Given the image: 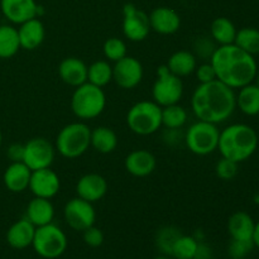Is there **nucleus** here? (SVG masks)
I'll use <instances>...</instances> for the list:
<instances>
[{
    "instance_id": "37",
    "label": "nucleus",
    "mask_w": 259,
    "mask_h": 259,
    "mask_svg": "<svg viewBox=\"0 0 259 259\" xmlns=\"http://www.w3.org/2000/svg\"><path fill=\"white\" fill-rule=\"evenodd\" d=\"M238 164L239 163L232 161V159L222 157L215 166V174H217L218 179L223 180V181H232L238 175Z\"/></svg>"
},
{
    "instance_id": "36",
    "label": "nucleus",
    "mask_w": 259,
    "mask_h": 259,
    "mask_svg": "<svg viewBox=\"0 0 259 259\" xmlns=\"http://www.w3.org/2000/svg\"><path fill=\"white\" fill-rule=\"evenodd\" d=\"M218 48V45L215 43V40L211 37H207V35H201V37H197L196 40L194 43V55L197 57H200L204 61H210L211 56L214 55L215 50Z\"/></svg>"
},
{
    "instance_id": "2",
    "label": "nucleus",
    "mask_w": 259,
    "mask_h": 259,
    "mask_svg": "<svg viewBox=\"0 0 259 259\" xmlns=\"http://www.w3.org/2000/svg\"><path fill=\"white\" fill-rule=\"evenodd\" d=\"M210 63L217 73V80L233 90H239L243 86L252 83L258 71L254 56L244 52L234 43L218 46L210 58Z\"/></svg>"
},
{
    "instance_id": "31",
    "label": "nucleus",
    "mask_w": 259,
    "mask_h": 259,
    "mask_svg": "<svg viewBox=\"0 0 259 259\" xmlns=\"http://www.w3.org/2000/svg\"><path fill=\"white\" fill-rule=\"evenodd\" d=\"M234 45L249 55H259V29L253 27L239 29L235 35Z\"/></svg>"
},
{
    "instance_id": "26",
    "label": "nucleus",
    "mask_w": 259,
    "mask_h": 259,
    "mask_svg": "<svg viewBox=\"0 0 259 259\" xmlns=\"http://www.w3.org/2000/svg\"><path fill=\"white\" fill-rule=\"evenodd\" d=\"M237 108L248 116L259 115V89L255 83H248L235 94Z\"/></svg>"
},
{
    "instance_id": "23",
    "label": "nucleus",
    "mask_w": 259,
    "mask_h": 259,
    "mask_svg": "<svg viewBox=\"0 0 259 259\" xmlns=\"http://www.w3.org/2000/svg\"><path fill=\"white\" fill-rule=\"evenodd\" d=\"M25 218L34 225L35 228L43 227L53 222L55 218V207L48 199L35 197L30 200L25 211Z\"/></svg>"
},
{
    "instance_id": "6",
    "label": "nucleus",
    "mask_w": 259,
    "mask_h": 259,
    "mask_svg": "<svg viewBox=\"0 0 259 259\" xmlns=\"http://www.w3.org/2000/svg\"><path fill=\"white\" fill-rule=\"evenodd\" d=\"M126 125L137 136H151L162 126V108L153 100H142L129 108Z\"/></svg>"
},
{
    "instance_id": "11",
    "label": "nucleus",
    "mask_w": 259,
    "mask_h": 259,
    "mask_svg": "<svg viewBox=\"0 0 259 259\" xmlns=\"http://www.w3.org/2000/svg\"><path fill=\"white\" fill-rule=\"evenodd\" d=\"M63 217L71 229L76 232H83L95 224L96 212L91 202L77 196L71 199L65 205Z\"/></svg>"
},
{
    "instance_id": "29",
    "label": "nucleus",
    "mask_w": 259,
    "mask_h": 259,
    "mask_svg": "<svg viewBox=\"0 0 259 259\" xmlns=\"http://www.w3.org/2000/svg\"><path fill=\"white\" fill-rule=\"evenodd\" d=\"M20 50L18 28L10 24L0 25V58H12Z\"/></svg>"
},
{
    "instance_id": "48",
    "label": "nucleus",
    "mask_w": 259,
    "mask_h": 259,
    "mask_svg": "<svg viewBox=\"0 0 259 259\" xmlns=\"http://www.w3.org/2000/svg\"><path fill=\"white\" fill-rule=\"evenodd\" d=\"M2 143H3V134L2 132H0V146H2Z\"/></svg>"
},
{
    "instance_id": "41",
    "label": "nucleus",
    "mask_w": 259,
    "mask_h": 259,
    "mask_svg": "<svg viewBox=\"0 0 259 259\" xmlns=\"http://www.w3.org/2000/svg\"><path fill=\"white\" fill-rule=\"evenodd\" d=\"M7 156L12 162H23V157H24V144H10L7 151Z\"/></svg>"
},
{
    "instance_id": "5",
    "label": "nucleus",
    "mask_w": 259,
    "mask_h": 259,
    "mask_svg": "<svg viewBox=\"0 0 259 259\" xmlns=\"http://www.w3.org/2000/svg\"><path fill=\"white\" fill-rule=\"evenodd\" d=\"M91 129L82 121H75L63 126L57 134L55 148L62 157L75 159L82 156L91 147Z\"/></svg>"
},
{
    "instance_id": "14",
    "label": "nucleus",
    "mask_w": 259,
    "mask_h": 259,
    "mask_svg": "<svg viewBox=\"0 0 259 259\" xmlns=\"http://www.w3.org/2000/svg\"><path fill=\"white\" fill-rule=\"evenodd\" d=\"M28 189L32 191V194L35 197L51 200L60 192V177L53 169H51V167L35 169V171H32V175H30Z\"/></svg>"
},
{
    "instance_id": "1",
    "label": "nucleus",
    "mask_w": 259,
    "mask_h": 259,
    "mask_svg": "<svg viewBox=\"0 0 259 259\" xmlns=\"http://www.w3.org/2000/svg\"><path fill=\"white\" fill-rule=\"evenodd\" d=\"M191 109L199 120L224 123L237 109L235 91L219 80L199 83L192 93Z\"/></svg>"
},
{
    "instance_id": "20",
    "label": "nucleus",
    "mask_w": 259,
    "mask_h": 259,
    "mask_svg": "<svg viewBox=\"0 0 259 259\" xmlns=\"http://www.w3.org/2000/svg\"><path fill=\"white\" fill-rule=\"evenodd\" d=\"M18 35H19L20 48L27 51H34L45 40V25L38 18H33V19H29L19 24Z\"/></svg>"
},
{
    "instance_id": "12",
    "label": "nucleus",
    "mask_w": 259,
    "mask_h": 259,
    "mask_svg": "<svg viewBox=\"0 0 259 259\" xmlns=\"http://www.w3.org/2000/svg\"><path fill=\"white\" fill-rule=\"evenodd\" d=\"M151 32L149 17L134 4H125L123 8V34L132 42H142Z\"/></svg>"
},
{
    "instance_id": "4",
    "label": "nucleus",
    "mask_w": 259,
    "mask_h": 259,
    "mask_svg": "<svg viewBox=\"0 0 259 259\" xmlns=\"http://www.w3.org/2000/svg\"><path fill=\"white\" fill-rule=\"evenodd\" d=\"M106 106V95L103 88L85 82L77 86L71 96L72 113L81 120H91L103 114Z\"/></svg>"
},
{
    "instance_id": "8",
    "label": "nucleus",
    "mask_w": 259,
    "mask_h": 259,
    "mask_svg": "<svg viewBox=\"0 0 259 259\" xmlns=\"http://www.w3.org/2000/svg\"><path fill=\"white\" fill-rule=\"evenodd\" d=\"M68 240L65 232L53 223L35 228L32 247L38 255L46 259H56L67 249Z\"/></svg>"
},
{
    "instance_id": "33",
    "label": "nucleus",
    "mask_w": 259,
    "mask_h": 259,
    "mask_svg": "<svg viewBox=\"0 0 259 259\" xmlns=\"http://www.w3.org/2000/svg\"><path fill=\"white\" fill-rule=\"evenodd\" d=\"M197 244L199 242L195 239V237L181 234L174 244L171 255L176 259H194Z\"/></svg>"
},
{
    "instance_id": "3",
    "label": "nucleus",
    "mask_w": 259,
    "mask_h": 259,
    "mask_svg": "<svg viewBox=\"0 0 259 259\" xmlns=\"http://www.w3.org/2000/svg\"><path fill=\"white\" fill-rule=\"evenodd\" d=\"M255 129L244 123L230 124L220 132L218 151L222 157L240 163L249 159L258 148Z\"/></svg>"
},
{
    "instance_id": "32",
    "label": "nucleus",
    "mask_w": 259,
    "mask_h": 259,
    "mask_svg": "<svg viewBox=\"0 0 259 259\" xmlns=\"http://www.w3.org/2000/svg\"><path fill=\"white\" fill-rule=\"evenodd\" d=\"M187 111L179 104L162 108V126L167 129H181L187 121Z\"/></svg>"
},
{
    "instance_id": "44",
    "label": "nucleus",
    "mask_w": 259,
    "mask_h": 259,
    "mask_svg": "<svg viewBox=\"0 0 259 259\" xmlns=\"http://www.w3.org/2000/svg\"><path fill=\"white\" fill-rule=\"evenodd\" d=\"M253 243H254V247H257L259 249V220L255 223L254 234H253Z\"/></svg>"
},
{
    "instance_id": "27",
    "label": "nucleus",
    "mask_w": 259,
    "mask_h": 259,
    "mask_svg": "<svg viewBox=\"0 0 259 259\" xmlns=\"http://www.w3.org/2000/svg\"><path fill=\"white\" fill-rule=\"evenodd\" d=\"M90 144L99 153H111L118 147V136L109 126H98L95 129H91Z\"/></svg>"
},
{
    "instance_id": "39",
    "label": "nucleus",
    "mask_w": 259,
    "mask_h": 259,
    "mask_svg": "<svg viewBox=\"0 0 259 259\" xmlns=\"http://www.w3.org/2000/svg\"><path fill=\"white\" fill-rule=\"evenodd\" d=\"M82 238L83 242L86 245L91 248H99L104 243V234L99 228H96L95 225L88 228L86 230L82 232Z\"/></svg>"
},
{
    "instance_id": "18",
    "label": "nucleus",
    "mask_w": 259,
    "mask_h": 259,
    "mask_svg": "<svg viewBox=\"0 0 259 259\" xmlns=\"http://www.w3.org/2000/svg\"><path fill=\"white\" fill-rule=\"evenodd\" d=\"M126 172L134 177H147L157 167V159L153 154L146 149H136L131 152L124 159Z\"/></svg>"
},
{
    "instance_id": "45",
    "label": "nucleus",
    "mask_w": 259,
    "mask_h": 259,
    "mask_svg": "<svg viewBox=\"0 0 259 259\" xmlns=\"http://www.w3.org/2000/svg\"><path fill=\"white\" fill-rule=\"evenodd\" d=\"M253 202H254L255 205H258V206H259V192H257V194L253 196Z\"/></svg>"
},
{
    "instance_id": "15",
    "label": "nucleus",
    "mask_w": 259,
    "mask_h": 259,
    "mask_svg": "<svg viewBox=\"0 0 259 259\" xmlns=\"http://www.w3.org/2000/svg\"><path fill=\"white\" fill-rule=\"evenodd\" d=\"M38 7L35 0H0L3 15L13 24H22L27 20L38 18Z\"/></svg>"
},
{
    "instance_id": "34",
    "label": "nucleus",
    "mask_w": 259,
    "mask_h": 259,
    "mask_svg": "<svg viewBox=\"0 0 259 259\" xmlns=\"http://www.w3.org/2000/svg\"><path fill=\"white\" fill-rule=\"evenodd\" d=\"M181 232L175 227H164L156 235V245L164 255H171L172 248L179 239Z\"/></svg>"
},
{
    "instance_id": "10",
    "label": "nucleus",
    "mask_w": 259,
    "mask_h": 259,
    "mask_svg": "<svg viewBox=\"0 0 259 259\" xmlns=\"http://www.w3.org/2000/svg\"><path fill=\"white\" fill-rule=\"evenodd\" d=\"M56 157V148L48 139L43 137L32 138L24 144L23 162L30 171L48 168L52 166Z\"/></svg>"
},
{
    "instance_id": "17",
    "label": "nucleus",
    "mask_w": 259,
    "mask_h": 259,
    "mask_svg": "<svg viewBox=\"0 0 259 259\" xmlns=\"http://www.w3.org/2000/svg\"><path fill=\"white\" fill-rule=\"evenodd\" d=\"M76 192L78 197L94 204L106 195L108 182L99 174H86L76 184Z\"/></svg>"
},
{
    "instance_id": "42",
    "label": "nucleus",
    "mask_w": 259,
    "mask_h": 259,
    "mask_svg": "<svg viewBox=\"0 0 259 259\" xmlns=\"http://www.w3.org/2000/svg\"><path fill=\"white\" fill-rule=\"evenodd\" d=\"M163 141L164 143L168 146H176L181 141V133L180 129H167L163 133Z\"/></svg>"
},
{
    "instance_id": "25",
    "label": "nucleus",
    "mask_w": 259,
    "mask_h": 259,
    "mask_svg": "<svg viewBox=\"0 0 259 259\" xmlns=\"http://www.w3.org/2000/svg\"><path fill=\"white\" fill-rule=\"evenodd\" d=\"M167 68L174 75L179 77H185L195 72L197 66V58L190 51H177L169 56L166 63Z\"/></svg>"
},
{
    "instance_id": "16",
    "label": "nucleus",
    "mask_w": 259,
    "mask_h": 259,
    "mask_svg": "<svg viewBox=\"0 0 259 259\" xmlns=\"http://www.w3.org/2000/svg\"><path fill=\"white\" fill-rule=\"evenodd\" d=\"M148 17L151 30H154L158 34H174L181 27V18L172 8L158 7L152 10Z\"/></svg>"
},
{
    "instance_id": "47",
    "label": "nucleus",
    "mask_w": 259,
    "mask_h": 259,
    "mask_svg": "<svg viewBox=\"0 0 259 259\" xmlns=\"http://www.w3.org/2000/svg\"><path fill=\"white\" fill-rule=\"evenodd\" d=\"M153 259H171L169 257H167V255H158V257H156V258H153Z\"/></svg>"
},
{
    "instance_id": "49",
    "label": "nucleus",
    "mask_w": 259,
    "mask_h": 259,
    "mask_svg": "<svg viewBox=\"0 0 259 259\" xmlns=\"http://www.w3.org/2000/svg\"><path fill=\"white\" fill-rule=\"evenodd\" d=\"M242 259H248V258H242Z\"/></svg>"
},
{
    "instance_id": "22",
    "label": "nucleus",
    "mask_w": 259,
    "mask_h": 259,
    "mask_svg": "<svg viewBox=\"0 0 259 259\" xmlns=\"http://www.w3.org/2000/svg\"><path fill=\"white\" fill-rule=\"evenodd\" d=\"M35 227L27 219L15 222L7 232V242L14 249H25L30 247L34 238Z\"/></svg>"
},
{
    "instance_id": "13",
    "label": "nucleus",
    "mask_w": 259,
    "mask_h": 259,
    "mask_svg": "<svg viewBox=\"0 0 259 259\" xmlns=\"http://www.w3.org/2000/svg\"><path fill=\"white\" fill-rule=\"evenodd\" d=\"M144 70L139 60L125 56L113 66V80L116 85L124 90L137 88L143 80Z\"/></svg>"
},
{
    "instance_id": "35",
    "label": "nucleus",
    "mask_w": 259,
    "mask_h": 259,
    "mask_svg": "<svg viewBox=\"0 0 259 259\" xmlns=\"http://www.w3.org/2000/svg\"><path fill=\"white\" fill-rule=\"evenodd\" d=\"M104 56L108 61L111 62H118L119 60L124 58L126 55V45L123 39L116 37L108 38L103 46Z\"/></svg>"
},
{
    "instance_id": "7",
    "label": "nucleus",
    "mask_w": 259,
    "mask_h": 259,
    "mask_svg": "<svg viewBox=\"0 0 259 259\" xmlns=\"http://www.w3.org/2000/svg\"><path fill=\"white\" fill-rule=\"evenodd\" d=\"M220 131L217 124L197 120L184 134V141L190 152L196 156H207L218 149Z\"/></svg>"
},
{
    "instance_id": "30",
    "label": "nucleus",
    "mask_w": 259,
    "mask_h": 259,
    "mask_svg": "<svg viewBox=\"0 0 259 259\" xmlns=\"http://www.w3.org/2000/svg\"><path fill=\"white\" fill-rule=\"evenodd\" d=\"M110 81H113V66L109 61H95L88 67V82L104 88Z\"/></svg>"
},
{
    "instance_id": "24",
    "label": "nucleus",
    "mask_w": 259,
    "mask_h": 259,
    "mask_svg": "<svg viewBox=\"0 0 259 259\" xmlns=\"http://www.w3.org/2000/svg\"><path fill=\"white\" fill-rule=\"evenodd\" d=\"M255 222L248 212L237 211L228 220V232L232 239L253 240Z\"/></svg>"
},
{
    "instance_id": "21",
    "label": "nucleus",
    "mask_w": 259,
    "mask_h": 259,
    "mask_svg": "<svg viewBox=\"0 0 259 259\" xmlns=\"http://www.w3.org/2000/svg\"><path fill=\"white\" fill-rule=\"evenodd\" d=\"M30 175L32 171L24 162H12L5 169L3 181L9 191L19 194L29 187Z\"/></svg>"
},
{
    "instance_id": "9",
    "label": "nucleus",
    "mask_w": 259,
    "mask_h": 259,
    "mask_svg": "<svg viewBox=\"0 0 259 259\" xmlns=\"http://www.w3.org/2000/svg\"><path fill=\"white\" fill-rule=\"evenodd\" d=\"M184 96V82L181 77L174 75L166 65L157 70V77L152 86V98L161 108L179 104Z\"/></svg>"
},
{
    "instance_id": "43",
    "label": "nucleus",
    "mask_w": 259,
    "mask_h": 259,
    "mask_svg": "<svg viewBox=\"0 0 259 259\" xmlns=\"http://www.w3.org/2000/svg\"><path fill=\"white\" fill-rule=\"evenodd\" d=\"M194 259H211V248L204 242H199Z\"/></svg>"
},
{
    "instance_id": "40",
    "label": "nucleus",
    "mask_w": 259,
    "mask_h": 259,
    "mask_svg": "<svg viewBox=\"0 0 259 259\" xmlns=\"http://www.w3.org/2000/svg\"><path fill=\"white\" fill-rule=\"evenodd\" d=\"M195 75H196L197 81L200 83H206L210 81L217 80V73H215L214 67L209 62H204L200 66H196V70H195Z\"/></svg>"
},
{
    "instance_id": "46",
    "label": "nucleus",
    "mask_w": 259,
    "mask_h": 259,
    "mask_svg": "<svg viewBox=\"0 0 259 259\" xmlns=\"http://www.w3.org/2000/svg\"><path fill=\"white\" fill-rule=\"evenodd\" d=\"M254 81H255V85L258 86V89H259V68H258V71H257V75H255V78H254Z\"/></svg>"
},
{
    "instance_id": "38",
    "label": "nucleus",
    "mask_w": 259,
    "mask_h": 259,
    "mask_svg": "<svg viewBox=\"0 0 259 259\" xmlns=\"http://www.w3.org/2000/svg\"><path fill=\"white\" fill-rule=\"evenodd\" d=\"M254 248L253 240H242V239H232L228 247V253L232 259H242L248 258V254Z\"/></svg>"
},
{
    "instance_id": "28",
    "label": "nucleus",
    "mask_w": 259,
    "mask_h": 259,
    "mask_svg": "<svg viewBox=\"0 0 259 259\" xmlns=\"http://www.w3.org/2000/svg\"><path fill=\"white\" fill-rule=\"evenodd\" d=\"M237 32L234 23L225 17L215 18L210 25V37L215 40L218 46L233 45Z\"/></svg>"
},
{
    "instance_id": "19",
    "label": "nucleus",
    "mask_w": 259,
    "mask_h": 259,
    "mask_svg": "<svg viewBox=\"0 0 259 259\" xmlns=\"http://www.w3.org/2000/svg\"><path fill=\"white\" fill-rule=\"evenodd\" d=\"M60 78L72 88L88 82V66L77 57H66L58 66Z\"/></svg>"
}]
</instances>
